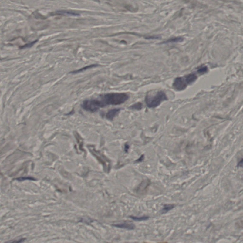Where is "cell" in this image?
Returning a JSON list of instances; mask_svg holds the SVG:
<instances>
[{
  "label": "cell",
  "mask_w": 243,
  "mask_h": 243,
  "mask_svg": "<svg viewBox=\"0 0 243 243\" xmlns=\"http://www.w3.org/2000/svg\"><path fill=\"white\" fill-rule=\"evenodd\" d=\"M82 107L87 111L95 112L99 108L103 107V106L99 99H95L84 101L82 103Z\"/></svg>",
  "instance_id": "cell-4"
},
{
  "label": "cell",
  "mask_w": 243,
  "mask_h": 243,
  "mask_svg": "<svg viewBox=\"0 0 243 243\" xmlns=\"http://www.w3.org/2000/svg\"><path fill=\"white\" fill-rule=\"evenodd\" d=\"M167 100L168 98L165 93L160 91L153 95H147L145 98V102L149 108H155L159 106L162 102Z\"/></svg>",
  "instance_id": "cell-2"
},
{
  "label": "cell",
  "mask_w": 243,
  "mask_h": 243,
  "mask_svg": "<svg viewBox=\"0 0 243 243\" xmlns=\"http://www.w3.org/2000/svg\"><path fill=\"white\" fill-rule=\"evenodd\" d=\"M208 70V68L206 66H204V67H201L199 68L197 70V72L199 73H201V74H204L206 73Z\"/></svg>",
  "instance_id": "cell-14"
},
{
  "label": "cell",
  "mask_w": 243,
  "mask_h": 243,
  "mask_svg": "<svg viewBox=\"0 0 243 243\" xmlns=\"http://www.w3.org/2000/svg\"><path fill=\"white\" fill-rule=\"evenodd\" d=\"M129 96L126 93H109L101 96L99 100L103 107L107 105H118L127 100Z\"/></svg>",
  "instance_id": "cell-1"
},
{
  "label": "cell",
  "mask_w": 243,
  "mask_h": 243,
  "mask_svg": "<svg viewBox=\"0 0 243 243\" xmlns=\"http://www.w3.org/2000/svg\"><path fill=\"white\" fill-rule=\"evenodd\" d=\"M174 205H165L164 206V208L162 209V212L163 213H166L168 212L169 211H170L172 208H174Z\"/></svg>",
  "instance_id": "cell-11"
},
{
  "label": "cell",
  "mask_w": 243,
  "mask_h": 243,
  "mask_svg": "<svg viewBox=\"0 0 243 243\" xmlns=\"http://www.w3.org/2000/svg\"><path fill=\"white\" fill-rule=\"evenodd\" d=\"M114 227L120 228L127 229V230H133L135 228V226L133 224L131 223L124 222L122 223L113 224Z\"/></svg>",
  "instance_id": "cell-5"
},
{
  "label": "cell",
  "mask_w": 243,
  "mask_h": 243,
  "mask_svg": "<svg viewBox=\"0 0 243 243\" xmlns=\"http://www.w3.org/2000/svg\"><path fill=\"white\" fill-rule=\"evenodd\" d=\"M131 218L135 221H144L148 219L149 217L147 216H142V217H135V216H131Z\"/></svg>",
  "instance_id": "cell-10"
},
{
  "label": "cell",
  "mask_w": 243,
  "mask_h": 243,
  "mask_svg": "<svg viewBox=\"0 0 243 243\" xmlns=\"http://www.w3.org/2000/svg\"><path fill=\"white\" fill-rule=\"evenodd\" d=\"M58 15H67L71 16H79V14L77 12H71V11H58L55 13Z\"/></svg>",
  "instance_id": "cell-7"
},
{
  "label": "cell",
  "mask_w": 243,
  "mask_h": 243,
  "mask_svg": "<svg viewBox=\"0 0 243 243\" xmlns=\"http://www.w3.org/2000/svg\"><path fill=\"white\" fill-rule=\"evenodd\" d=\"M142 106H143V105H142V103L138 102L131 106V108L132 109H134V110H140L142 109Z\"/></svg>",
  "instance_id": "cell-13"
},
{
  "label": "cell",
  "mask_w": 243,
  "mask_h": 243,
  "mask_svg": "<svg viewBox=\"0 0 243 243\" xmlns=\"http://www.w3.org/2000/svg\"><path fill=\"white\" fill-rule=\"evenodd\" d=\"M120 111V109H113L110 110L106 113V118L109 120H113V118L118 114Z\"/></svg>",
  "instance_id": "cell-6"
},
{
  "label": "cell",
  "mask_w": 243,
  "mask_h": 243,
  "mask_svg": "<svg viewBox=\"0 0 243 243\" xmlns=\"http://www.w3.org/2000/svg\"><path fill=\"white\" fill-rule=\"evenodd\" d=\"M197 79V76L194 73H191L183 77L176 78L173 83V87L177 90H183L189 85L195 82Z\"/></svg>",
  "instance_id": "cell-3"
},
{
  "label": "cell",
  "mask_w": 243,
  "mask_h": 243,
  "mask_svg": "<svg viewBox=\"0 0 243 243\" xmlns=\"http://www.w3.org/2000/svg\"><path fill=\"white\" fill-rule=\"evenodd\" d=\"M183 40V38L181 37H177L174 38L170 39H168L167 41L163 42V44L169 43H174V42H181Z\"/></svg>",
  "instance_id": "cell-8"
},
{
  "label": "cell",
  "mask_w": 243,
  "mask_h": 243,
  "mask_svg": "<svg viewBox=\"0 0 243 243\" xmlns=\"http://www.w3.org/2000/svg\"><path fill=\"white\" fill-rule=\"evenodd\" d=\"M97 66H98L97 65H91L87 66L86 67H84V68H82V69H80L77 70H75V71L71 72V73H74V74H75V73H79V72H82V71H84V70L87 69L94 68V67H97Z\"/></svg>",
  "instance_id": "cell-9"
},
{
  "label": "cell",
  "mask_w": 243,
  "mask_h": 243,
  "mask_svg": "<svg viewBox=\"0 0 243 243\" xmlns=\"http://www.w3.org/2000/svg\"><path fill=\"white\" fill-rule=\"evenodd\" d=\"M26 238H20L14 239V240H10L5 242V243H23L25 242Z\"/></svg>",
  "instance_id": "cell-12"
}]
</instances>
